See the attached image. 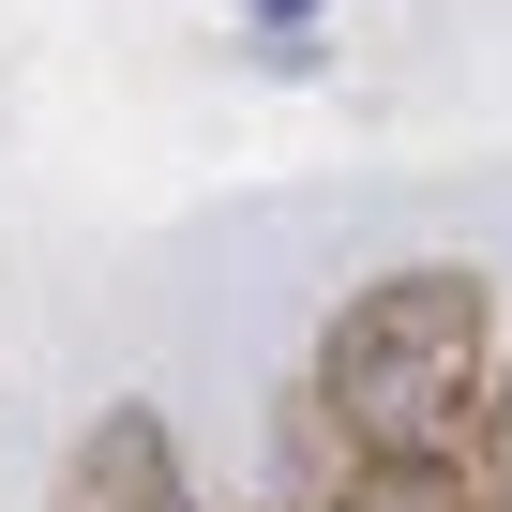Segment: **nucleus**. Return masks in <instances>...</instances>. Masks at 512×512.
Returning a JSON list of instances; mask_svg holds the SVG:
<instances>
[{"instance_id":"nucleus-1","label":"nucleus","mask_w":512,"mask_h":512,"mask_svg":"<svg viewBox=\"0 0 512 512\" xmlns=\"http://www.w3.org/2000/svg\"><path fill=\"white\" fill-rule=\"evenodd\" d=\"M317 407H332L347 467H467L482 407H497V287L452 256L347 287L317 332Z\"/></svg>"},{"instance_id":"nucleus-2","label":"nucleus","mask_w":512,"mask_h":512,"mask_svg":"<svg viewBox=\"0 0 512 512\" xmlns=\"http://www.w3.org/2000/svg\"><path fill=\"white\" fill-rule=\"evenodd\" d=\"M76 497H91V512H181V482H166V422H151V407H106V437L76 452Z\"/></svg>"},{"instance_id":"nucleus-4","label":"nucleus","mask_w":512,"mask_h":512,"mask_svg":"<svg viewBox=\"0 0 512 512\" xmlns=\"http://www.w3.org/2000/svg\"><path fill=\"white\" fill-rule=\"evenodd\" d=\"M482 512H512V362H497V407H482Z\"/></svg>"},{"instance_id":"nucleus-5","label":"nucleus","mask_w":512,"mask_h":512,"mask_svg":"<svg viewBox=\"0 0 512 512\" xmlns=\"http://www.w3.org/2000/svg\"><path fill=\"white\" fill-rule=\"evenodd\" d=\"M256 16H272V31H302V16H317V0H256Z\"/></svg>"},{"instance_id":"nucleus-3","label":"nucleus","mask_w":512,"mask_h":512,"mask_svg":"<svg viewBox=\"0 0 512 512\" xmlns=\"http://www.w3.org/2000/svg\"><path fill=\"white\" fill-rule=\"evenodd\" d=\"M332 512H482V497H467V467H347Z\"/></svg>"}]
</instances>
